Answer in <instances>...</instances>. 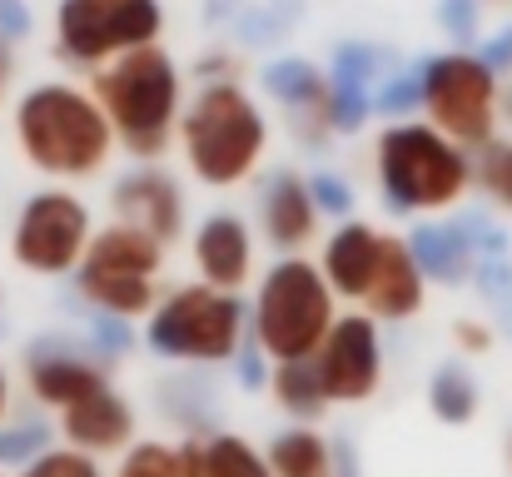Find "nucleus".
Masks as SVG:
<instances>
[{
	"instance_id": "17",
	"label": "nucleus",
	"mask_w": 512,
	"mask_h": 477,
	"mask_svg": "<svg viewBox=\"0 0 512 477\" xmlns=\"http://www.w3.org/2000/svg\"><path fill=\"white\" fill-rule=\"evenodd\" d=\"M264 95L274 105L289 110L299 140H329V70H319L314 60L304 55H284V60H269L264 65Z\"/></svg>"
},
{
	"instance_id": "8",
	"label": "nucleus",
	"mask_w": 512,
	"mask_h": 477,
	"mask_svg": "<svg viewBox=\"0 0 512 477\" xmlns=\"http://www.w3.org/2000/svg\"><path fill=\"white\" fill-rule=\"evenodd\" d=\"M498 95H503V75L473 50H443L428 55L418 65V110L428 125H438L448 140L478 150L488 145L503 125H498Z\"/></svg>"
},
{
	"instance_id": "13",
	"label": "nucleus",
	"mask_w": 512,
	"mask_h": 477,
	"mask_svg": "<svg viewBox=\"0 0 512 477\" xmlns=\"http://www.w3.org/2000/svg\"><path fill=\"white\" fill-rule=\"evenodd\" d=\"M110 209L120 224L160 239L170 249L184 234V189L160 159H135V169H125L110 189Z\"/></svg>"
},
{
	"instance_id": "32",
	"label": "nucleus",
	"mask_w": 512,
	"mask_h": 477,
	"mask_svg": "<svg viewBox=\"0 0 512 477\" xmlns=\"http://www.w3.org/2000/svg\"><path fill=\"white\" fill-rule=\"evenodd\" d=\"M478 5L483 0H443V25L458 45H473L478 40Z\"/></svg>"
},
{
	"instance_id": "7",
	"label": "nucleus",
	"mask_w": 512,
	"mask_h": 477,
	"mask_svg": "<svg viewBox=\"0 0 512 477\" xmlns=\"http://www.w3.org/2000/svg\"><path fill=\"white\" fill-rule=\"evenodd\" d=\"M75 294L115 318H145L160 299V279H165V244L110 219L105 229L90 234L80 264H75Z\"/></svg>"
},
{
	"instance_id": "4",
	"label": "nucleus",
	"mask_w": 512,
	"mask_h": 477,
	"mask_svg": "<svg viewBox=\"0 0 512 477\" xmlns=\"http://www.w3.org/2000/svg\"><path fill=\"white\" fill-rule=\"evenodd\" d=\"M373 174L393 214H453L473 189V150L428 120H393L373 140Z\"/></svg>"
},
{
	"instance_id": "24",
	"label": "nucleus",
	"mask_w": 512,
	"mask_h": 477,
	"mask_svg": "<svg viewBox=\"0 0 512 477\" xmlns=\"http://www.w3.org/2000/svg\"><path fill=\"white\" fill-rule=\"evenodd\" d=\"M115 477H199V443H165V438H135L120 463Z\"/></svg>"
},
{
	"instance_id": "23",
	"label": "nucleus",
	"mask_w": 512,
	"mask_h": 477,
	"mask_svg": "<svg viewBox=\"0 0 512 477\" xmlns=\"http://www.w3.org/2000/svg\"><path fill=\"white\" fill-rule=\"evenodd\" d=\"M428 408H433V418L448 423V428H463V423L478 418L483 388H478V378H473V368H468L463 358H448V363L433 368V378H428Z\"/></svg>"
},
{
	"instance_id": "22",
	"label": "nucleus",
	"mask_w": 512,
	"mask_h": 477,
	"mask_svg": "<svg viewBox=\"0 0 512 477\" xmlns=\"http://www.w3.org/2000/svg\"><path fill=\"white\" fill-rule=\"evenodd\" d=\"M274 477H334V443L314 423H289L264 448Z\"/></svg>"
},
{
	"instance_id": "20",
	"label": "nucleus",
	"mask_w": 512,
	"mask_h": 477,
	"mask_svg": "<svg viewBox=\"0 0 512 477\" xmlns=\"http://www.w3.org/2000/svg\"><path fill=\"white\" fill-rule=\"evenodd\" d=\"M403 239H408V249H413V259H418V269H423L428 284L458 289V284H468L473 269H478V249H473L463 219L428 214V219H423L413 234H403Z\"/></svg>"
},
{
	"instance_id": "26",
	"label": "nucleus",
	"mask_w": 512,
	"mask_h": 477,
	"mask_svg": "<svg viewBox=\"0 0 512 477\" xmlns=\"http://www.w3.org/2000/svg\"><path fill=\"white\" fill-rule=\"evenodd\" d=\"M473 189L493 204V209H503L512 214V135H493L488 145H478L473 150Z\"/></svg>"
},
{
	"instance_id": "30",
	"label": "nucleus",
	"mask_w": 512,
	"mask_h": 477,
	"mask_svg": "<svg viewBox=\"0 0 512 477\" xmlns=\"http://www.w3.org/2000/svg\"><path fill=\"white\" fill-rule=\"evenodd\" d=\"M309 194H314L319 214H329V219H348V214H353V184H348L343 174L314 169V174H309Z\"/></svg>"
},
{
	"instance_id": "38",
	"label": "nucleus",
	"mask_w": 512,
	"mask_h": 477,
	"mask_svg": "<svg viewBox=\"0 0 512 477\" xmlns=\"http://www.w3.org/2000/svg\"><path fill=\"white\" fill-rule=\"evenodd\" d=\"M508 458H512V438H508Z\"/></svg>"
},
{
	"instance_id": "21",
	"label": "nucleus",
	"mask_w": 512,
	"mask_h": 477,
	"mask_svg": "<svg viewBox=\"0 0 512 477\" xmlns=\"http://www.w3.org/2000/svg\"><path fill=\"white\" fill-rule=\"evenodd\" d=\"M294 423H319L334 403H329V393H324V378H319V363H314V353L309 358H279L274 368H269V388H264Z\"/></svg>"
},
{
	"instance_id": "15",
	"label": "nucleus",
	"mask_w": 512,
	"mask_h": 477,
	"mask_svg": "<svg viewBox=\"0 0 512 477\" xmlns=\"http://www.w3.org/2000/svg\"><path fill=\"white\" fill-rule=\"evenodd\" d=\"M60 438L80 453H95V458H110V453H125L135 438H140V418L130 408V398L115 388V383H100L90 388L85 398L65 403L60 413Z\"/></svg>"
},
{
	"instance_id": "25",
	"label": "nucleus",
	"mask_w": 512,
	"mask_h": 477,
	"mask_svg": "<svg viewBox=\"0 0 512 477\" xmlns=\"http://www.w3.org/2000/svg\"><path fill=\"white\" fill-rule=\"evenodd\" d=\"M194 443H199V477H274L264 448H254L249 438H239L229 428H214Z\"/></svg>"
},
{
	"instance_id": "14",
	"label": "nucleus",
	"mask_w": 512,
	"mask_h": 477,
	"mask_svg": "<svg viewBox=\"0 0 512 477\" xmlns=\"http://www.w3.org/2000/svg\"><path fill=\"white\" fill-rule=\"evenodd\" d=\"M189 259L194 274L214 289H234L244 294V284L254 279V224L234 209H214L194 224L189 239Z\"/></svg>"
},
{
	"instance_id": "11",
	"label": "nucleus",
	"mask_w": 512,
	"mask_h": 477,
	"mask_svg": "<svg viewBox=\"0 0 512 477\" xmlns=\"http://www.w3.org/2000/svg\"><path fill=\"white\" fill-rule=\"evenodd\" d=\"M314 363L329 403H368L383 383V323L363 309L339 314L314 348Z\"/></svg>"
},
{
	"instance_id": "5",
	"label": "nucleus",
	"mask_w": 512,
	"mask_h": 477,
	"mask_svg": "<svg viewBox=\"0 0 512 477\" xmlns=\"http://www.w3.org/2000/svg\"><path fill=\"white\" fill-rule=\"evenodd\" d=\"M339 318V294L329 289L319 259L309 254H279L249 299V338L269 353V363L279 358H309L329 323Z\"/></svg>"
},
{
	"instance_id": "12",
	"label": "nucleus",
	"mask_w": 512,
	"mask_h": 477,
	"mask_svg": "<svg viewBox=\"0 0 512 477\" xmlns=\"http://www.w3.org/2000/svg\"><path fill=\"white\" fill-rule=\"evenodd\" d=\"M110 358H100L90 348V338H70V333H40L35 343H25V383L30 398L50 413H60L65 403L85 398L90 388L110 383Z\"/></svg>"
},
{
	"instance_id": "2",
	"label": "nucleus",
	"mask_w": 512,
	"mask_h": 477,
	"mask_svg": "<svg viewBox=\"0 0 512 477\" xmlns=\"http://www.w3.org/2000/svg\"><path fill=\"white\" fill-rule=\"evenodd\" d=\"M90 95L100 100L115 130V150H125L130 159L170 155L174 135H179V110H184V75L160 40L95 65Z\"/></svg>"
},
{
	"instance_id": "29",
	"label": "nucleus",
	"mask_w": 512,
	"mask_h": 477,
	"mask_svg": "<svg viewBox=\"0 0 512 477\" xmlns=\"http://www.w3.org/2000/svg\"><path fill=\"white\" fill-rule=\"evenodd\" d=\"M90 348L100 353V358H110V363H120L140 338H135V318H115V314H100L95 309V318H90Z\"/></svg>"
},
{
	"instance_id": "27",
	"label": "nucleus",
	"mask_w": 512,
	"mask_h": 477,
	"mask_svg": "<svg viewBox=\"0 0 512 477\" xmlns=\"http://www.w3.org/2000/svg\"><path fill=\"white\" fill-rule=\"evenodd\" d=\"M50 438H55V428L45 423V418H5L0 423V468H25L30 458H40L45 448H50Z\"/></svg>"
},
{
	"instance_id": "10",
	"label": "nucleus",
	"mask_w": 512,
	"mask_h": 477,
	"mask_svg": "<svg viewBox=\"0 0 512 477\" xmlns=\"http://www.w3.org/2000/svg\"><path fill=\"white\" fill-rule=\"evenodd\" d=\"M95 234V219H90V204L65 189V184H50V189H35L15 224H10V259L25 269V274H40V279H65L75 274L85 244Z\"/></svg>"
},
{
	"instance_id": "19",
	"label": "nucleus",
	"mask_w": 512,
	"mask_h": 477,
	"mask_svg": "<svg viewBox=\"0 0 512 477\" xmlns=\"http://www.w3.org/2000/svg\"><path fill=\"white\" fill-rule=\"evenodd\" d=\"M428 304V279L408 249L403 234H383V259H378V274L363 294V314H373L378 323H408V318L423 314Z\"/></svg>"
},
{
	"instance_id": "18",
	"label": "nucleus",
	"mask_w": 512,
	"mask_h": 477,
	"mask_svg": "<svg viewBox=\"0 0 512 477\" xmlns=\"http://www.w3.org/2000/svg\"><path fill=\"white\" fill-rule=\"evenodd\" d=\"M383 259V229H373L368 219H339L329 229V239L319 244V269L329 279V289L339 294V304H363L373 274Z\"/></svg>"
},
{
	"instance_id": "16",
	"label": "nucleus",
	"mask_w": 512,
	"mask_h": 477,
	"mask_svg": "<svg viewBox=\"0 0 512 477\" xmlns=\"http://www.w3.org/2000/svg\"><path fill=\"white\" fill-rule=\"evenodd\" d=\"M319 204L309 194V174L299 169H274L259 184V234L269 239V249L279 254H304L319 239Z\"/></svg>"
},
{
	"instance_id": "6",
	"label": "nucleus",
	"mask_w": 512,
	"mask_h": 477,
	"mask_svg": "<svg viewBox=\"0 0 512 477\" xmlns=\"http://www.w3.org/2000/svg\"><path fill=\"white\" fill-rule=\"evenodd\" d=\"M249 338V304L234 289H214L204 279L160 289L155 309L145 314L140 343L179 368H219Z\"/></svg>"
},
{
	"instance_id": "33",
	"label": "nucleus",
	"mask_w": 512,
	"mask_h": 477,
	"mask_svg": "<svg viewBox=\"0 0 512 477\" xmlns=\"http://www.w3.org/2000/svg\"><path fill=\"white\" fill-rule=\"evenodd\" d=\"M35 30V15H30V5L25 0H0V40H25Z\"/></svg>"
},
{
	"instance_id": "36",
	"label": "nucleus",
	"mask_w": 512,
	"mask_h": 477,
	"mask_svg": "<svg viewBox=\"0 0 512 477\" xmlns=\"http://www.w3.org/2000/svg\"><path fill=\"white\" fill-rule=\"evenodd\" d=\"M10 403H15V393H10V373H5V363H0V423L10 418Z\"/></svg>"
},
{
	"instance_id": "39",
	"label": "nucleus",
	"mask_w": 512,
	"mask_h": 477,
	"mask_svg": "<svg viewBox=\"0 0 512 477\" xmlns=\"http://www.w3.org/2000/svg\"><path fill=\"white\" fill-rule=\"evenodd\" d=\"M0 477H5V468H0Z\"/></svg>"
},
{
	"instance_id": "1",
	"label": "nucleus",
	"mask_w": 512,
	"mask_h": 477,
	"mask_svg": "<svg viewBox=\"0 0 512 477\" xmlns=\"http://www.w3.org/2000/svg\"><path fill=\"white\" fill-rule=\"evenodd\" d=\"M10 125H15V145L25 164L60 184L95 179L115 155V130L100 100L90 95V85H70V80L30 85L15 100Z\"/></svg>"
},
{
	"instance_id": "34",
	"label": "nucleus",
	"mask_w": 512,
	"mask_h": 477,
	"mask_svg": "<svg viewBox=\"0 0 512 477\" xmlns=\"http://www.w3.org/2000/svg\"><path fill=\"white\" fill-rule=\"evenodd\" d=\"M334 477H358V453H353V443H334Z\"/></svg>"
},
{
	"instance_id": "35",
	"label": "nucleus",
	"mask_w": 512,
	"mask_h": 477,
	"mask_svg": "<svg viewBox=\"0 0 512 477\" xmlns=\"http://www.w3.org/2000/svg\"><path fill=\"white\" fill-rule=\"evenodd\" d=\"M10 75H15V60H10V40H0V100L10 90Z\"/></svg>"
},
{
	"instance_id": "31",
	"label": "nucleus",
	"mask_w": 512,
	"mask_h": 477,
	"mask_svg": "<svg viewBox=\"0 0 512 477\" xmlns=\"http://www.w3.org/2000/svg\"><path fill=\"white\" fill-rule=\"evenodd\" d=\"M453 343H458V358H488L498 333L483 323V318H458L453 323Z\"/></svg>"
},
{
	"instance_id": "28",
	"label": "nucleus",
	"mask_w": 512,
	"mask_h": 477,
	"mask_svg": "<svg viewBox=\"0 0 512 477\" xmlns=\"http://www.w3.org/2000/svg\"><path fill=\"white\" fill-rule=\"evenodd\" d=\"M10 477H110L100 468V458L95 453H80V448H70V443H50L40 458H30L25 468H15Z\"/></svg>"
},
{
	"instance_id": "3",
	"label": "nucleus",
	"mask_w": 512,
	"mask_h": 477,
	"mask_svg": "<svg viewBox=\"0 0 512 477\" xmlns=\"http://www.w3.org/2000/svg\"><path fill=\"white\" fill-rule=\"evenodd\" d=\"M174 145L204 189H239L264 164L269 115L239 80H204L179 110Z\"/></svg>"
},
{
	"instance_id": "9",
	"label": "nucleus",
	"mask_w": 512,
	"mask_h": 477,
	"mask_svg": "<svg viewBox=\"0 0 512 477\" xmlns=\"http://www.w3.org/2000/svg\"><path fill=\"white\" fill-rule=\"evenodd\" d=\"M160 35H165L160 0H55V55L75 70H95Z\"/></svg>"
},
{
	"instance_id": "37",
	"label": "nucleus",
	"mask_w": 512,
	"mask_h": 477,
	"mask_svg": "<svg viewBox=\"0 0 512 477\" xmlns=\"http://www.w3.org/2000/svg\"><path fill=\"white\" fill-rule=\"evenodd\" d=\"M498 125L512 130V85H503V95H498Z\"/></svg>"
}]
</instances>
